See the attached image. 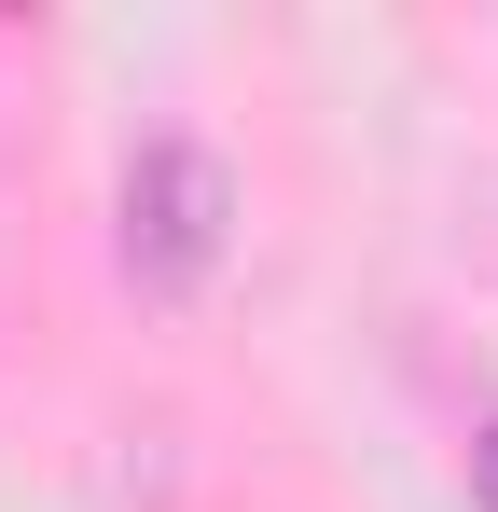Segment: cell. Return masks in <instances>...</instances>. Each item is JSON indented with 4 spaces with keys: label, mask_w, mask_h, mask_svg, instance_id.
Wrapping results in <instances>:
<instances>
[{
    "label": "cell",
    "mask_w": 498,
    "mask_h": 512,
    "mask_svg": "<svg viewBox=\"0 0 498 512\" xmlns=\"http://www.w3.org/2000/svg\"><path fill=\"white\" fill-rule=\"evenodd\" d=\"M236 250V167L208 139H139L125 153V277L139 305H194Z\"/></svg>",
    "instance_id": "1"
},
{
    "label": "cell",
    "mask_w": 498,
    "mask_h": 512,
    "mask_svg": "<svg viewBox=\"0 0 498 512\" xmlns=\"http://www.w3.org/2000/svg\"><path fill=\"white\" fill-rule=\"evenodd\" d=\"M471 499L498 512V429H485V443H471Z\"/></svg>",
    "instance_id": "2"
}]
</instances>
